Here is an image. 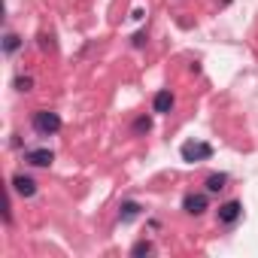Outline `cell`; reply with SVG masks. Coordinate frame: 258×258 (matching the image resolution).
I'll return each instance as SVG.
<instances>
[{"label":"cell","mask_w":258,"mask_h":258,"mask_svg":"<svg viewBox=\"0 0 258 258\" xmlns=\"http://www.w3.org/2000/svg\"><path fill=\"white\" fill-rule=\"evenodd\" d=\"M31 127H34L40 137H55L61 131V115L52 112V109H37L31 115Z\"/></svg>","instance_id":"6da1fadb"},{"label":"cell","mask_w":258,"mask_h":258,"mask_svg":"<svg viewBox=\"0 0 258 258\" xmlns=\"http://www.w3.org/2000/svg\"><path fill=\"white\" fill-rule=\"evenodd\" d=\"M179 155L188 164H201V161H210L213 158V146L210 143H201V140H188V143L179 146Z\"/></svg>","instance_id":"7a4b0ae2"},{"label":"cell","mask_w":258,"mask_h":258,"mask_svg":"<svg viewBox=\"0 0 258 258\" xmlns=\"http://www.w3.org/2000/svg\"><path fill=\"white\" fill-rule=\"evenodd\" d=\"M216 219H219V225L234 228V225L243 219V204H240V201H225V204L216 210Z\"/></svg>","instance_id":"3957f363"},{"label":"cell","mask_w":258,"mask_h":258,"mask_svg":"<svg viewBox=\"0 0 258 258\" xmlns=\"http://www.w3.org/2000/svg\"><path fill=\"white\" fill-rule=\"evenodd\" d=\"M210 207H207V191H188L182 198V213L185 216H204Z\"/></svg>","instance_id":"277c9868"},{"label":"cell","mask_w":258,"mask_h":258,"mask_svg":"<svg viewBox=\"0 0 258 258\" xmlns=\"http://www.w3.org/2000/svg\"><path fill=\"white\" fill-rule=\"evenodd\" d=\"M173 106H176V97H173V91H170V88L155 91V97H152V112L167 115V112H173Z\"/></svg>","instance_id":"5b68a950"},{"label":"cell","mask_w":258,"mask_h":258,"mask_svg":"<svg viewBox=\"0 0 258 258\" xmlns=\"http://www.w3.org/2000/svg\"><path fill=\"white\" fill-rule=\"evenodd\" d=\"M25 161H28L31 167H52L55 152H52V149H25Z\"/></svg>","instance_id":"8992f818"},{"label":"cell","mask_w":258,"mask_h":258,"mask_svg":"<svg viewBox=\"0 0 258 258\" xmlns=\"http://www.w3.org/2000/svg\"><path fill=\"white\" fill-rule=\"evenodd\" d=\"M13 191L19 198H34L37 195V179L34 176H25V173H16L13 176Z\"/></svg>","instance_id":"52a82bcc"},{"label":"cell","mask_w":258,"mask_h":258,"mask_svg":"<svg viewBox=\"0 0 258 258\" xmlns=\"http://www.w3.org/2000/svg\"><path fill=\"white\" fill-rule=\"evenodd\" d=\"M140 213H143V207H140L137 201H121V207H118V219H121V225L140 219Z\"/></svg>","instance_id":"ba28073f"},{"label":"cell","mask_w":258,"mask_h":258,"mask_svg":"<svg viewBox=\"0 0 258 258\" xmlns=\"http://www.w3.org/2000/svg\"><path fill=\"white\" fill-rule=\"evenodd\" d=\"M225 185H228V173H210L207 182H204V191L207 195H219Z\"/></svg>","instance_id":"9c48e42d"},{"label":"cell","mask_w":258,"mask_h":258,"mask_svg":"<svg viewBox=\"0 0 258 258\" xmlns=\"http://www.w3.org/2000/svg\"><path fill=\"white\" fill-rule=\"evenodd\" d=\"M152 252H155V243H152V240H146V237H143V240H137V243L131 246V255H134V258H140V255H152Z\"/></svg>","instance_id":"30bf717a"},{"label":"cell","mask_w":258,"mask_h":258,"mask_svg":"<svg viewBox=\"0 0 258 258\" xmlns=\"http://www.w3.org/2000/svg\"><path fill=\"white\" fill-rule=\"evenodd\" d=\"M19 46H22V40H19V34H13V31H7V34H4V52H7V55H16V52H19Z\"/></svg>","instance_id":"8fae6325"},{"label":"cell","mask_w":258,"mask_h":258,"mask_svg":"<svg viewBox=\"0 0 258 258\" xmlns=\"http://www.w3.org/2000/svg\"><path fill=\"white\" fill-rule=\"evenodd\" d=\"M131 131H134V134H149V131H152V118H149V115H137Z\"/></svg>","instance_id":"7c38bea8"},{"label":"cell","mask_w":258,"mask_h":258,"mask_svg":"<svg viewBox=\"0 0 258 258\" xmlns=\"http://www.w3.org/2000/svg\"><path fill=\"white\" fill-rule=\"evenodd\" d=\"M13 85H16V91H22V94H28V91L34 88V76H28V73H19Z\"/></svg>","instance_id":"4fadbf2b"},{"label":"cell","mask_w":258,"mask_h":258,"mask_svg":"<svg viewBox=\"0 0 258 258\" xmlns=\"http://www.w3.org/2000/svg\"><path fill=\"white\" fill-rule=\"evenodd\" d=\"M131 46H134V49H143V46H146V31H140V34H134V40H131Z\"/></svg>","instance_id":"5bb4252c"}]
</instances>
